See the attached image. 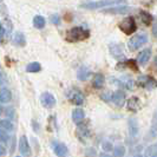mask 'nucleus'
Wrapping results in <instances>:
<instances>
[{"label": "nucleus", "mask_w": 157, "mask_h": 157, "mask_svg": "<svg viewBox=\"0 0 157 157\" xmlns=\"http://www.w3.org/2000/svg\"><path fill=\"white\" fill-rule=\"evenodd\" d=\"M52 150H53V152H55L57 156L63 157L69 155L67 147L65 144H63V143H59V142H56V141L52 142Z\"/></svg>", "instance_id": "nucleus-8"}, {"label": "nucleus", "mask_w": 157, "mask_h": 157, "mask_svg": "<svg viewBox=\"0 0 157 157\" xmlns=\"http://www.w3.org/2000/svg\"><path fill=\"white\" fill-rule=\"evenodd\" d=\"M124 155H125V148L123 145H117L113 148V156L121 157L124 156Z\"/></svg>", "instance_id": "nucleus-27"}, {"label": "nucleus", "mask_w": 157, "mask_h": 157, "mask_svg": "<svg viewBox=\"0 0 157 157\" xmlns=\"http://www.w3.org/2000/svg\"><path fill=\"white\" fill-rule=\"evenodd\" d=\"M140 18H141V21L145 26H150L151 25V20H152V17L150 13L145 12V11H141L140 12Z\"/></svg>", "instance_id": "nucleus-23"}, {"label": "nucleus", "mask_w": 157, "mask_h": 157, "mask_svg": "<svg viewBox=\"0 0 157 157\" xmlns=\"http://www.w3.org/2000/svg\"><path fill=\"white\" fill-rule=\"evenodd\" d=\"M103 149H105V150H111L112 149V144L111 143H109V142H105V143H103Z\"/></svg>", "instance_id": "nucleus-30"}, {"label": "nucleus", "mask_w": 157, "mask_h": 157, "mask_svg": "<svg viewBox=\"0 0 157 157\" xmlns=\"http://www.w3.org/2000/svg\"><path fill=\"white\" fill-rule=\"evenodd\" d=\"M45 25H46V20H45V18L43 16H36L33 18V26L36 29L41 30V29L45 27Z\"/></svg>", "instance_id": "nucleus-20"}, {"label": "nucleus", "mask_w": 157, "mask_h": 157, "mask_svg": "<svg viewBox=\"0 0 157 157\" xmlns=\"http://www.w3.org/2000/svg\"><path fill=\"white\" fill-rule=\"evenodd\" d=\"M13 43L18 45V46H25L26 44V39H25V36L21 32H17L16 34L13 36Z\"/></svg>", "instance_id": "nucleus-21"}, {"label": "nucleus", "mask_w": 157, "mask_h": 157, "mask_svg": "<svg viewBox=\"0 0 157 157\" xmlns=\"http://www.w3.org/2000/svg\"><path fill=\"white\" fill-rule=\"evenodd\" d=\"M104 13H111V14H125L130 11V8L126 5L122 6H115V7H109L108 10H103Z\"/></svg>", "instance_id": "nucleus-13"}, {"label": "nucleus", "mask_w": 157, "mask_h": 157, "mask_svg": "<svg viewBox=\"0 0 157 157\" xmlns=\"http://www.w3.org/2000/svg\"><path fill=\"white\" fill-rule=\"evenodd\" d=\"M152 34L155 38H157V21H155L152 25Z\"/></svg>", "instance_id": "nucleus-32"}, {"label": "nucleus", "mask_w": 157, "mask_h": 157, "mask_svg": "<svg viewBox=\"0 0 157 157\" xmlns=\"http://www.w3.org/2000/svg\"><path fill=\"white\" fill-rule=\"evenodd\" d=\"M11 99H12V94H11V91L8 90L7 87L1 86V94H0V101H1V103H2V104H6V103H8Z\"/></svg>", "instance_id": "nucleus-18"}, {"label": "nucleus", "mask_w": 157, "mask_h": 157, "mask_svg": "<svg viewBox=\"0 0 157 157\" xmlns=\"http://www.w3.org/2000/svg\"><path fill=\"white\" fill-rule=\"evenodd\" d=\"M19 151L23 156H30L31 155V147L29 144L26 136H21L20 140H19Z\"/></svg>", "instance_id": "nucleus-9"}, {"label": "nucleus", "mask_w": 157, "mask_h": 157, "mask_svg": "<svg viewBox=\"0 0 157 157\" xmlns=\"http://www.w3.org/2000/svg\"><path fill=\"white\" fill-rule=\"evenodd\" d=\"M90 37V31L84 26H75L66 32L65 38L70 43H78L87 39Z\"/></svg>", "instance_id": "nucleus-2"}, {"label": "nucleus", "mask_w": 157, "mask_h": 157, "mask_svg": "<svg viewBox=\"0 0 157 157\" xmlns=\"http://www.w3.org/2000/svg\"><path fill=\"white\" fill-rule=\"evenodd\" d=\"M119 30L123 32L124 34L126 36H131L134 34L136 30H137V25H136V21H135V18L134 17H126L124 18L119 25H118Z\"/></svg>", "instance_id": "nucleus-3"}, {"label": "nucleus", "mask_w": 157, "mask_h": 157, "mask_svg": "<svg viewBox=\"0 0 157 157\" xmlns=\"http://www.w3.org/2000/svg\"><path fill=\"white\" fill-rule=\"evenodd\" d=\"M5 110H6L5 111V115H6L8 118L12 119V118L14 117V110H13L12 108H7V109H5Z\"/></svg>", "instance_id": "nucleus-29"}, {"label": "nucleus", "mask_w": 157, "mask_h": 157, "mask_svg": "<svg viewBox=\"0 0 157 157\" xmlns=\"http://www.w3.org/2000/svg\"><path fill=\"white\" fill-rule=\"evenodd\" d=\"M147 43H148V36L145 33H138V34H135L130 38L129 43H128V46L131 51H136Z\"/></svg>", "instance_id": "nucleus-4"}, {"label": "nucleus", "mask_w": 157, "mask_h": 157, "mask_svg": "<svg viewBox=\"0 0 157 157\" xmlns=\"http://www.w3.org/2000/svg\"><path fill=\"white\" fill-rule=\"evenodd\" d=\"M109 50H110L111 56L115 57L116 59H121L124 57V47L121 44H110Z\"/></svg>", "instance_id": "nucleus-10"}, {"label": "nucleus", "mask_w": 157, "mask_h": 157, "mask_svg": "<svg viewBox=\"0 0 157 157\" xmlns=\"http://www.w3.org/2000/svg\"><path fill=\"white\" fill-rule=\"evenodd\" d=\"M90 75H91V71L86 66H80L77 71V78L79 80H86L90 77Z\"/></svg>", "instance_id": "nucleus-17"}, {"label": "nucleus", "mask_w": 157, "mask_h": 157, "mask_svg": "<svg viewBox=\"0 0 157 157\" xmlns=\"http://www.w3.org/2000/svg\"><path fill=\"white\" fill-rule=\"evenodd\" d=\"M71 116H72V121L76 124H79V123H82L84 121L85 113H84V111L82 110V109H75V110L72 111V115Z\"/></svg>", "instance_id": "nucleus-16"}, {"label": "nucleus", "mask_w": 157, "mask_h": 157, "mask_svg": "<svg viewBox=\"0 0 157 157\" xmlns=\"http://www.w3.org/2000/svg\"><path fill=\"white\" fill-rule=\"evenodd\" d=\"M0 126H1V129L6 130L7 132H12L14 130V124L11 122V118L10 119H2L0 122Z\"/></svg>", "instance_id": "nucleus-22"}, {"label": "nucleus", "mask_w": 157, "mask_h": 157, "mask_svg": "<svg viewBox=\"0 0 157 157\" xmlns=\"http://www.w3.org/2000/svg\"><path fill=\"white\" fill-rule=\"evenodd\" d=\"M145 156L148 157H157V144L156 145H150L145 150Z\"/></svg>", "instance_id": "nucleus-26"}, {"label": "nucleus", "mask_w": 157, "mask_h": 157, "mask_svg": "<svg viewBox=\"0 0 157 157\" xmlns=\"http://www.w3.org/2000/svg\"><path fill=\"white\" fill-rule=\"evenodd\" d=\"M67 98H69V101L71 103H73L76 105H82V104H84V101H85L84 94H82L79 90H77V89L70 90L67 92Z\"/></svg>", "instance_id": "nucleus-6"}, {"label": "nucleus", "mask_w": 157, "mask_h": 157, "mask_svg": "<svg viewBox=\"0 0 157 157\" xmlns=\"http://www.w3.org/2000/svg\"><path fill=\"white\" fill-rule=\"evenodd\" d=\"M155 66H156V67H157V57H156V58H155Z\"/></svg>", "instance_id": "nucleus-33"}, {"label": "nucleus", "mask_w": 157, "mask_h": 157, "mask_svg": "<svg viewBox=\"0 0 157 157\" xmlns=\"http://www.w3.org/2000/svg\"><path fill=\"white\" fill-rule=\"evenodd\" d=\"M150 57H151V48H144V50H142V52H140V55L137 57V63L144 66L149 62Z\"/></svg>", "instance_id": "nucleus-12"}, {"label": "nucleus", "mask_w": 157, "mask_h": 157, "mask_svg": "<svg viewBox=\"0 0 157 157\" xmlns=\"http://www.w3.org/2000/svg\"><path fill=\"white\" fill-rule=\"evenodd\" d=\"M110 101H112V103L117 106H123L125 103V94L123 91H115L111 94Z\"/></svg>", "instance_id": "nucleus-11"}, {"label": "nucleus", "mask_w": 157, "mask_h": 157, "mask_svg": "<svg viewBox=\"0 0 157 157\" xmlns=\"http://www.w3.org/2000/svg\"><path fill=\"white\" fill-rule=\"evenodd\" d=\"M5 148H6L5 144L1 143V144H0V156H5V155H6V150H5Z\"/></svg>", "instance_id": "nucleus-31"}, {"label": "nucleus", "mask_w": 157, "mask_h": 157, "mask_svg": "<svg viewBox=\"0 0 157 157\" xmlns=\"http://www.w3.org/2000/svg\"><path fill=\"white\" fill-rule=\"evenodd\" d=\"M40 103L45 109H52L56 105L55 96L50 92H44L40 96Z\"/></svg>", "instance_id": "nucleus-7"}, {"label": "nucleus", "mask_w": 157, "mask_h": 157, "mask_svg": "<svg viewBox=\"0 0 157 157\" xmlns=\"http://www.w3.org/2000/svg\"><path fill=\"white\" fill-rule=\"evenodd\" d=\"M137 84L143 89L154 90L157 87V80L151 76H141L137 79Z\"/></svg>", "instance_id": "nucleus-5"}, {"label": "nucleus", "mask_w": 157, "mask_h": 157, "mask_svg": "<svg viewBox=\"0 0 157 157\" xmlns=\"http://www.w3.org/2000/svg\"><path fill=\"white\" fill-rule=\"evenodd\" d=\"M126 108L130 111H137L141 108V102L138 99V97H131L128 103H126Z\"/></svg>", "instance_id": "nucleus-15"}, {"label": "nucleus", "mask_w": 157, "mask_h": 157, "mask_svg": "<svg viewBox=\"0 0 157 157\" xmlns=\"http://www.w3.org/2000/svg\"><path fill=\"white\" fill-rule=\"evenodd\" d=\"M50 21L53 24V25H59L60 24V18L58 14H52L50 17Z\"/></svg>", "instance_id": "nucleus-28"}, {"label": "nucleus", "mask_w": 157, "mask_h": 157, "mask_svg": "<svg viewBox=\"0 0 157 157\" xmlns=\"http://www.w3.org/2000/svg\"><path fill=\"white\" fill-rule=\"evenodd\" d=\"M128 126H129V134L131 137H135L138 134V122L136 118H130L128 122Z\"/></svg>", "instance_id": "nucleus-14"}, {"label": "nucleus", "mask_w": 157, "mask_h": 157, "mask_svg": "<svg viewBox=\"0 0 157 157\" xmlns=\"http://www.w3.org/2000/svg\"><path fill=\"white\" fill-rule=\"evenodd\" d=\"M92 85L94 89H102L104 85V76L102 73H96L92 80Z\"/></svg>", "instance_id": "nucleus-19"}, {"label": "nucleus", "mask_w": 157, "mask_h": 157, "mask_svg": "<svg viewBox=\"0 0 157 157\" xmlns=\"http://www.w3.org/2000/svg\"><path fill=\"white\" fill-rule=\"evenodd\" d=\"M150 134L151 136H156L157 135V110L154 112V117L151 122V128H150Z\"/></svg>", "instance_id": "nucleus-25"}, {"label": "nucleus", "mask_w": 157, "mask_h": 157, "mask_svg": "<svg viewBox=\"0 0 157 157\" xmlns=\"http://www.w3.org/2000/svg\"><path fill=\"white\" fill-rule=\"evenodd\" d=\"M126 0H98V1H85L80 4V7L85 10H98V8H109L115 6L125 5Z\"/></svg>", "instance_id": "nucleus-1"}, {"label": "nucleus", "mask_w": 157, "mask_h": 157, "mask_svg": "<svg viewBox=\"0 0 157 157\" xmlns=\"http://www.w3.org/2000/svg\"><path fill=\"white\" fill-rule=\"evenodd\" d=\"M41 70V65L38 62H32L26 66V71L30 73H37Z\"/></svg>", "instance_id": "nucleus-24"}]
</instances>
